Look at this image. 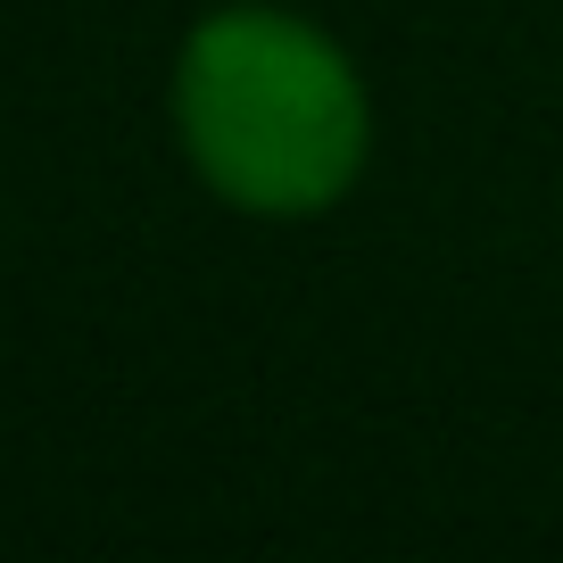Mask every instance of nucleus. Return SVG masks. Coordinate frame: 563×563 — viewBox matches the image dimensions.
<instances>
[{"label":"nucleus","instance_id":"1","mask_svg":"<svg viewBox=\"0 0 563 563\" xmlns=\"http://www.w3.org/2000/svg\"><path fill=\"white\" fill-rule=\"evenodd\" d=\"M175 141L199 191L257 224H316L373 166V91L349 42L282 0H224L175 51Z\"/></svg>","mask_w":563,"mask_h":563}]
</instances>
